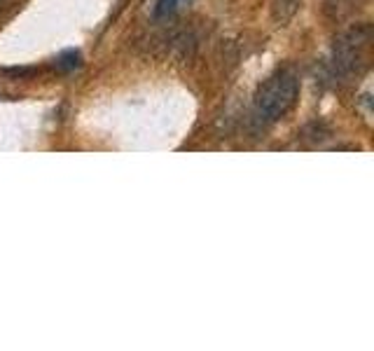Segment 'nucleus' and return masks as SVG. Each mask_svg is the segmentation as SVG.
I'll use <instances>...</instances> for the list:
<instances>
[{
    "label": "nucleus",
    "instance_id": "nucleus-1",
    "mask_svg": "<svg viewBox=\"0 0 374 351\" xmlns=\"http://www.w3.org/2000/svg\"><path fill=\"white\" fill-rule=\"evenodd\" d=\"M299 99V75L292 66H283L255 92V115L262 124L276 122L295 108Z\"/></svg>",
    "mask_w": 374,
    "mask_h": 351
},
{
    "label": "nucleus",
    "instance_id": "nucleus-2",
    "mask_svg": "<svg viewBox=\"0 0 374 351\" xmlns=\"http://www.w3.org/2000/svg\"><path fill=\"white\" fill-rule=\"evenodd\" d=\"M372 40V28L368 24L351 26L335 40L330 73L332 78H349L368 66V49Z\"/></svg>",
    "mask_w": 374,
    "mask_h": 351
},
{
    "label": "nucleus",
    "instance_id": "nucleus-3",
    "mask_svg": "<svg viewBox=\"0 0 374 351\" xmlns=\"http://www.w3.org/2000/svg\"><path fill=\"white\" fill-rule=\"evenodd\" d=\"M297 7H299V0H276L274 3V19L285 24L288 19L295 17Z\"/></svg>",
    "mask_w": 374,
    "mask_h": 351
},
{
    "label": "nucleus",
    "instance_id": "nucleus-4",
    "mask_svg": "<svg viewBox=\"0 0 374 351\" xmlns=\"http://www.w3.org/2000/svg\"><path fill=\"white\" fill-rule=\"evenodd\" d=\"M80 66V54L75 52V49H68V52H63L61 56L56 58V68L68 73V70H75Z\"/></svg>",
    "mask_w": 374,
    "mask_h": 351
},
{
    "label": "nucleus",
    "instance_id": "nucleus-5",
    "mask_svg": "<svg viewBox=\"0 0 374 351\" xmlns=\"http://www.w3.org/2000/svg\"><path fill=\"white\" fill-rule=\"evenodd\" d=\"M175 3H178V0H159L157 3V17H166V14H171L175 10Z\"/></svg>",
    "mask_w": 374,
    "mask_h": 351
},
{
    "label": "nucleus",
    "instance_id": "nucleus-6",
    "mask_svg": "<svg viewBox=\"0 0 374 351\" xmlns=\"http://www.w3.org/2000/svg\"><path fill=\"white\" fill-rule=\"evenodd\" d=\"M7 5H10V0H0V12H3Z\"/></svg>",
    "mask_w": 374,
    "mask_h": 351
}]
</instances>
